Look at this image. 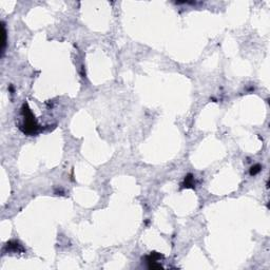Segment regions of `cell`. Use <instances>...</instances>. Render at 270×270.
Returning <instances> with one entry per match:
<instances>
[{"label": "cell", "mask_w": 270, "mask_h": 270, "mask_svg": "<svg viewBox=\"0 0 270 270\" xmlns=\"http://www.w3.org/2000/svg\"><path fill=\"white\" fill-rule=\"evenodd\" d=\"M195 185L194 183V177L192 174H188L187 176H185V183L183 184V186L186 188H193V186Z\"/></svg>", "instance_id": "cell-2"}, {"label": "cell", "mask_w": 270, "mask_h": 270, "mask_svg": "<svg viewBox=\"0 0 270 270\" xmlns=\"http://www.w3.org/2000/svg\"><path fill=\"white\" fill-rule=\"evenodd\" d=\"M22 113L23 116H24V125H23L24 128H22L21 130L26 134H35L38 130V126L35 120V117H34L31 110L29 109L28 105H23Z\"/></svg>", "instance_id": "cell-1"}, {"label": "cell", "mask_w": 270, "mask_h": 270, "mask_svg": "<svg viewBox=\"0 0 270 270\" xmlns=\"http://www.w3.org/2000/svg\"><path fill=\"white\" fill-rule=\"evenodd\" d=\"M261 169H262V167H261L260 165H254V166H252L251 167V169H250V174L251 175L258 174L259 172L261 171Z\"/></svg>", "instance_id": "cell-4"}, {"label": "cell", "mask_w": 270, "mask_h": 270, "mask_svg": "<svg viewBox=\"0 0 270 270\" xmlns=\"http://www.w3.org/2000/svg\"><path fill=\"white\" fill-rule=\"evenodd\" d=\"M2 36H3V39H2V55L4 53V49H5V44H6V32H5V28H4V24L2 25Z\"/></svg>", "instance_id": "cell-3"}]
</instances>
